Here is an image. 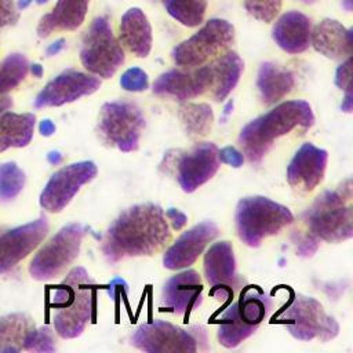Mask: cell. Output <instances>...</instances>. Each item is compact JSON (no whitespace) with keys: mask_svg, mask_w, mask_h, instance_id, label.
I'll list each match as a JSON object with an SVG mask.
<instances>
[{"mask_svg":"<svg viewBox=\"0 0 353 353\" xmlns=\"http://www.w3.org/2000/svg\"><path fill=\"white\" fill-rule=\"evenodd\" d=\"M171 239L164 210L154 203L128 207L108 228L102 252L109 263L125 258L149 256L159 252Z\"/></svg>","mask_w":353,"mask_h":353,"instance_id":"obj_1","label":"cell"},{"mask_svg":"<svg viewBox=\"0 0 353 353\" xmlns=\"http://www.w3.org/2000/svg\"><path fill=\"white\" fill-rule=\"evenodd\" d=\"M313 124L314 114L309 102L303 99L285 101L247 123L239 134V143L247 160L251 164H259L277 138L295 127H302L306 131Z\"/></svg>","mask_w":353,"mask_h":353,"instance_id":"obj_2","label":"cell"},{"mask_svg":"<svg viewBox=\"0 0 353 353\" xmlns=\"http://www.w3.org/2000/svg\"><path fill=\"white\" fill-rule=\"evenodd\" d=\"M50 306L57 334L63 339L80 336L85 325L95 317V280L84 268H73L52 290Z\"/></svg>","mask_w":353,"mask_h":353,"instance_id":"obj_3","label":"cell"},{"mask_svg":"<svg viewBox=\"0 0 353 353\" xmlns=\"http://www.w3.org/2000/svg\"><path fill=\"white\" fill-rule=\"evenodd\" d=\"M352 179L319 194L302 214L307 233L327 243H341L353 236Z\"/></svg>","mask_w":353,"mask_h":353,"instance_id":"obj_4","label":"cell"},{"mask_svg":"<svg viewBox=\"0 0 353 353\" xmlns=\"http://www.w3.org/2000/svg\"><path fill=\"white\" fill-rule=\"evenodd\" d=\"M272 302L259 285H244L218 320L216 336L222 346L233 349L250 338L261 325Z\"/></svg>","mask_w":353,"mask_h":353,"instance_id":"obj_5","label":"cell"},{"mask_svg":"<svg viewBox=\"0 0 353 353\" xmlns=\"http://www.w3.org/2000/svg\"><path fill=\"white\" fill-rule=\"evenodd\" d=\"M234 221L240 240L250 247H259L263 239L291 225L294 215L288 207L265 196H248L239 200Z\"/></svg>","mask_w":353,"mask_h":353,"instance_id":"obj_6","label":"cell"},{"mask_svg":"<svg viewBox=\"0 0 353 353\" xmlns=\"http://www.w3.org/2000/svg\"><path fill=\"white\" fill-rule=\"evenodd\" d=\"M272 323L283 324L299 341L314 338L328 342L339 334L338 321L330 316L323 305L312 296L292 294L288 302L272 317Z\"/></svg>","mask_w":353,"mask_h":353,"instance_id":"obj_7","label":"cell"},{"mask_svg":"<svg viewBox=\"0 0 353 353\" xmlns=\"http://www.w3.org/2000/svg\"><path fill=\"white\" fill-rule=\"evenodd\" d=\"M205 343L207 332L203 325L185 330L164 320L141 324L131 336V345L148 353H194L205 350L201 346Z\"/></svg>","mask_w":353,"mask_h":353,"instance_id":"obj_8","label":"cell"},{"mask_svg":"<svg viewBox=\"0 0 353 353\" xmlns=\"http://www.w3.org/2000/svg\"><path fill=\"white\" fill-rule=\"evenodd\" d=\"M145 124V116L135 102H106L101 108L98 135L108 146H116L125 153L134 152L139 148Z\"/></svg>","mask_w":353,"mask_h":353,"instance_id":"obj_9","label":"cell"},{"mask_svg":"<svg viewBox=\"0 0 353 353\" xmlns=\"http://www.w3.org/2000/svg\"><path fill=\"white\" fill-rule=\"evenodd\" d=\"M124 59V51L113 34L110 21L106 17H97L83 36L81 65L98 77L110 79Z\"/></svg>","mask_w":353,"mask_h":353,"instance_id":"obj_10","label":"cell"},{"mask_svg":"<svg viewBox=\"0 0 353 353\" xmlns=\"http://www.w3.org/2000/svg\"><path fill=\"white\" fill-rule=\"evenodd\" d=\"M83 236L84 228L77 222L62 226L30 261V276L37 281L61 276L77 258Z\"/></svg>","mask_w":353,"mask_h":353,"instance_id":"obj_11","label":"cell"},{"mask_svg":"<svg viewBox=\"0 0 353 353\" xmlns=\"http://www.w3.org/2000/svg\"><path fill=\"white\" fill-rule=\"evenodd\" d=\"M233 40V25L226 19L212 18L189 39L175 46L171 57L176 66L185 69L197 68L229 48Z\"/></svg>","mask_w":353,"mask_h":353,"instance_id":"obj_12","label":"cell"},{"mask_svg":"<svg viewBox=\"0 0 353 353\" xmlns=\"http://www.w3.org/2000/svg\"><path fill=\"white\" fill-rule=\"evenodd\" d=\"M98 168L94 161L84 160L72 163L55 171L47 181L41 194L40 205L48 212H61L76 196L80 188L97 176Z\"/></svg>","mask_w":353,"mask_h":353,"instance_id":"obj_13","label":"cell"},{"mask_svg":"<svg viewBox=\"0 0 353 353\" xmlns=\"http://www.w3.org/2000/svg\"><path fill=\"white\" fill-rule=\"evenodd\" d=\"M218 150L212 142H199L176 157L174 163L176 181L185 193H193L216 174Z\"/></svg>","mask_w":353,"mask_h":353,"instance_id":"obj_14","label":"cell"},{"mask_svg":"<svg viewBox=\"0 0 353 353\" xmlns=\"http://www.w3.org/2000/svg\"><path fill=\"white\" fill-rule=\"evenodd\" d=\"M204 276L212 285L210 295L219 299L232 298L233 291L245 284V280L236 274V258L230 241H216L207 250L204 254Z\"/></svg>","mask_w":353,"mask_h":353,"instance_id":"obj_15","label":"cell"},{"mask_svg":"<svg viewBox=\"0 0 353 353\" xmlns=\"http://www.w3.org/2000/svg\"><path fill=\"white\" fill-rule=\"evenodd\" d=\"M101 87V80L97 76L66 69L52 80H50L44 88L37 94L34 99V108L62 106L77 101L81 97L91 95Z\"/></svg>","mask_w":353,"mask_h":353,"instance_id":"obj_16","label":"cell"},{"mask_svg":"<svg viewBox=\"0 0 353 353\" xmlns=\"http://www.w3.org/2000/svg\"><path fill=\"white\" fill-rule=\"evenodd\" d=\"M50 229L44 215L0 236V274L11 270L44 240Z\"/></svg>","mask_w":353,"mask_h":353,"instance_id":"obj_17","label":"cell"},{"mask_svg":"<svg viewBox=\"0 0 353 353\" xmlns=\"http://www.w3.org/2000/svg\"><path fill=\"white\" fill-rule=\"evenodd\" d=\"M219 233L218 226L212 221H204L183 232L175 243L165 251L163 265L170 270L189 268L203 254L204 248Z\"/></svg>","mask_w":353,"mask_h":353,"instance_id":"obj_18","label":"cell"},{"mask_svg":"<svg viewBox=\"0 0 353 353\" xmlns=\"http://www.w3.org/2000/svg\"><path fill=\"white\" fill-rule=\"evenodd\" d=\"M328 152L310 142L302 143L287 165V182L302 193L312 192L324 178Z\"/></svg>","mask_w":353,"mask_h":353,"instance_id":"obj_19","label":"cell"},{"mask_svg":"<svg viewBox=\"0 0 353 353\" xmlns=\"http://www.w3.org/2000/svg\"><path fill=\"white\" fill-rule=\"evenodd\" d=\"M203 283L200 274L188 269L171 276L161 291V302L165 310L181 314L185 319L201 305Z\"/></svg>","mask_w":353,"mask_h":353,"instance_id":"obj_20","label":"cell"},{"mask_svg":"<svg viewBox=\"0 0 353 353\" xmlns=\"http://www.w3.org/2000/svg\"><path fill=\"white\" fill-rule=\"evenodd\" d=\"M210 88L208 66L190 68L186 70L171 69L161 73L153 83L152 91L156 95L174 97L181 102L203 95Z\"/></svg>","mask_w":353,"mask_h":353,"instance_id":"obj_21","label":"cell"},{"mask_svg":"<svg viewBox=\"0 0 353 353\" xmlns=\"http://www.w3.org/2000/svg\"><path fill=\"white\" fill-rule=\"evenodd\" d=\"M312 22L301 11H287L276 21L272 37L288 54H301L310 46Z\"/></svg>","mask_w":353,"mask_h":353,"instance_id":"obj_22","label":"cell"},{"mask_svg":"<svg viewBox=\"0 0 353 353\" xmlns=\"http://www.w3.org/2000/svg\"><path fill=\"white\" fill-rule=\"evenodd\" d=\"M310 44L330 59H346L352 55L353 33L336 19H323L312 30Z\"/></svg>","mask_w":353,"mask_h":353,"instance_id":"obj_23","label":"cell"},{"mask_svg":"<svg viewBox=\"0 0 353 353\" xmlns=\"http://www.w3.org/2000/svg\"><path fill=\"white\" fill-rule=\"evenodd\" d=\"M91 0H57L54 8L37 23V34L48 37L55 30H74L85 19Z\"/></svg>","mask_w":353,"mask_h":353,"instance_id":"obj_24","label":"cell"},{"mask_svg":"<svg viewBox=\"0 0 353 353\" xmlns=\"http://www.w3.org/2000/svg\"><path fill=\"white\" fill-rule=\"evenodd\" d=\"M119 34L121 43L130 52L139 58H146L152 50V26L145 12L132 7L128 8L120 19Z\"/></svg>","mask_w":353,"mask_h":353,"instance_id":"obj_25","label":"cell"},{"mask_svg":"<svg viewBox=\"0 0 353 353\" xmlns=\"http://www.w3.org/2000/svg\"><path fill=\"white\" fill-rule=\"evenodd\" d=\"M210 73V88L215 102H222L237 85L244 69V62L234 51H228L215 61L207 63Z\"/></svg>","mask_w":353,"mask_h":353,"instance_id":"obj_26","label":"cell"},{"mask_svg":"<svg viewBox=\"0 0 353 353\" xmlns=\"http://www.w3.org/2000/svg\"><path fill=\"white\" fill-rule=\"evenodd\" d=\"M295 85L292 72L273 62H263L259 66L256 87L263 105H273L285 98Z\"/></svg>","mask_w":353,"mask_h":353,"instance_id":"obj_27","label":"cell"},{"mask_svg":"<svg viewBox=\"0 0 353 353\" xmlns=\"http://www.w3.org/2000/svg\"><path fill=\"white\" fill-rule=\"evenodd\" d=\"M36 324L28 313L0 314V353H18L23 350Z\"/></svg>","mask_w":353,"mask_h":353,"instance_id":"obj_28","label":"cell"},{"mask_svg":"<svg viewBox=\"0 0 353 353\" xmlns=\"http://www.w3.org/2000/svg\"><path fill=\"white\" fill-rule=\"evenodd\" d=\"M33 113L3 112L0 116V153L10 148H25L33 138Z\"/></svg>","mask_w":353,"mask_h":353,"instance_id":"obj_29","label":"cell"},{"mask_svg":"<svg viewBox=\"0 0 353 353\" xmlns=\"http://www.w3.org/2000/svg\"><path fill=\"white\" fill-rule=\"evenodd\" d=\"M178 117L190 137H205L212 127L214 113L208 103H182L178 109Z\"/></svg>","mask_w":353,"mask_h":353,"instance_id":"obj_30","label":"cell"},{"mask_svg":"<svg viewBox=\"0 0 353 353\" xmlns=\"http://www.w3.org/2000/svg\"><path fill=\"white\" fill-rule=\"evenodd\" d=\"M167 12L188 28L199 26L204 21L207 0H163Z\"/></svg>","mask_w":353,"mask_h":353,"instance_id":"obj_31","label":"cell"},{"mask_svg":"<svg viewBox=\"0 0 353 353\" xmlns=\"http://www.w3.org/2000/svg\"><path fill=\"white\" fill-rule=\"evenodd\" d=\"M29 72V62L25 55L12 52L0 65V94L14 90Z\"/></svg>","mask_w":353,"mask_h":353,"instance_id":"obj_32","label":"cell"},{"mask_svg":"<svg viewBox=\"0 0 353 353\" xmlns=\"http://www.w3.org/2000/svg\"><path fill=\"white\" fill-rule=\"evenodd\" d=\"M25 172L14 161L0 164V201L14 200L23 189Z\"/></svg>","mask_w":353,"mask_h":353,"instance_id":"obj_33","label":"cell"},{"mask_svg":"<svg viewBox=\"0 0 353 353\" xmlns=\"http://www.w3.org/2000/svg\"><path fill=\"white\" fill-rule=\"evenodd\" d=\"M243 3L250 15L265 23L272 22L283 6V0H243Z\"/></svg>","mask_w":353,"mask_h":353,"instance_id":"obj_34","label":"cell"},{"mask_svg":"<svg viewBox=\"0 0 353 353\" xmlns=\"http://www.w3.org/2000/svg\"><path fill=\"white\" fill-rule=\"evenodd\" d=\"M23 350L32 352H54L55 350V338L54 332L48 325L34 328L26 341Z\"/></svg>","mask_w":353,"mask_h":353,"instance_id":"obj_35","label":"cell"},{"mask_svg":"<svg viewBox=\"0 0 353 353\" xmlns=\"http://www.w3.org/2000/svg\"><path fill=\"white\" fill-rule=\"evenodd\" d=\"M120 85L125 91L141 92L149 88V77L143 69L138 66H132L121 74Z\"/></svg>","mask_w":353,"mask_h":353,"instance_id":"obj_36","label":"cell"},{"mask_svg":"<svg viewBox=\"0 0 353 353\" xmlns=\"http://www.w3.org/2000/svg\"><path fill=\"white\" fill-rule=\"evenodd\" d=\"M292 240L296 244L298 255L305 256V258L312 256L319 248V239L310 233L302 234V233H296V230H295V233L292 234Z\"/></svg>","mask_w":353,"mask_h":353,"instance_id":"obj_37","label":"cell"},{"mask_svg":"<svg viewBox=\"0 0 353 353\" xmlns=\"http://www.w3.org/2000/svg\"><path fill=\"white\" fill-rule=\"evenodd\" d=\"M19 19V11L14 0H0V28L12 26Z\"/></svg>","mask_w":353,"mask_h":353,"instance_id":"obj_38","label":"cell"},{"mask_svg":"<svg viewBox=\"0 0 353 353\" xmlns=\"http://www.w3.org/2000/svg\"><path fill=\"white\" fill-rule=\"evenodd\" d=\"M218 159H219V163L232 165L234 168L241 167L244 163L243 152L237 150L234 146H225L221 150H218Z\"/></svg>","mask_w":353,"mask_h":353,"instance_id":"obj_39","label":"cell"},{"mask_svg":"<svg viewBox=\"0 0 353 353\" xmlns=\"http://www.w3.org/2000/svg\"><path fill=\"white\" fill-rule=\"evenodd\" d=\"M350 74H352V59L349 57L338 66L335 73V84L341 90H345L346 92L350 91Z\"/></svg>","mask_w":353,"mask_h":353,"instance_id":"obj_40","label":"cell"},{"mask_svg":"<svg viewBox=\"0 0 353 353\" xmlns=\"http://www.w3.org/2000/svg\"><path fill=\"white\" fill-rule=\"evenodd\" d=\"M164 214L170 219L171 226L175 230L182 229L186 225V222H188V216L183 212H181L179 210H176V208H168Z\"/></svg>","mask_w":353,"mask_h":353,"instance_id":"obj_41","label":"cell"},{"mask_svg":"<svg viewBox=\"0 0 353 353\" xmlns=\"http://www.w3.org/2000/svg\"><path fill=\"white\" fill-rule=\"evenodd\" d=\"M66 46V40L65 39H58L55 41H52L50 46H47L46 48V55L47 57H54L57 54H59Z\"/></svg>","mask_w":353,"mask_h":353,"instance_id":"obj_42","label":"cell"},{"mask_svg":"<svg viewBox=\"0 0 353 353\" xmlns=\"http://www.w3.org/2000/svg\"><path fill=\"white\" fill-rule=\"evenodd\" d=\"M57 127L55 124L52 123V120L50 119H44L40 121L39 124V132L43 135V137H51L54 132H55Z\"/></svg>","mask_w":353,"mask_h":353,"instance_id":"obj_43","label":"cell"},{"mask_svg":"<svg viewBox=\"0 0 353 353\" xmlns=\"http://www.w3.org/2000/svg\"><path fill=\"white\" fill-rule=\"evenodd\" d=\"M62 159H63V156H62V153L58 152V150H51V152L47 153V161H48L50 164H52V165L59 164V163L62 161Z\"/></svg>","mask_w":353,"mask_h":353,"instance_id":"obj_44","label":"cell"},{"mask_svg":"<svg viewBox=\"0 0 353 353\" xmlns=\"http://www.w3.org/2000/svg\"><path fill=\"white\" fill-rule=\"evenodd\" d=\"M12 106V99L11 97L6 95V97H0V114L3 112H6L7 109H10Z\"/></svg>","mask_w":353,"mask_h":353,"instance_id":"obj_45","label":"cell"},{"mask_svg":"<svg viewBox=\"0 0 353 353\" xmlns=\"http://www.w3.org/2000/svg\"><path fill=\"white\" fill-rule=\"evenodd\" d=\"M29 72H30L34 77L40 79V77L43 76V73H44V69H43V66H41L40 63H32V65H29Z\"/></svg>","mask_w":353,"mask_h":353,"instance_id":"obj_46","label":"cell"},{"mask_svg":"<svg viewBox=\"0 0 353 353\" xmlns=\"http://www.w3.org/2000/svg\"><path fill=\"white\" fill-rule=\"evenodd\" d=\"M345 112H352V95H350V91L346 92V98H345V102L342 103L341 106Z\"/></svg>","mask_w":353,"mask_h":353,"instance_id":"obj_47","label":"cell"},{"mask_svg":"<svg viewBox=\"0 0 353 353\" xmlns=\"http://www.w3.org/2000/svg\"><path fill=\"white\" fill-rule=\"evenodd\" d=\"M32 1H33V0H18L17 8H18V10H25L26 7H29V6L32 4Z\"/></svg>","mask_w":353,"mask_h":353,"instance_id":"obj_48","label":"cell"},{"mask_svg":"<svg viewBox=\"0 0 353 353\" xmlns=\"http://www.w3.org/2000/svg\"><path fill=\"white\" fill-rule=\"evenodd\" d=\"M342 8L346 11H352L353 10V0H341Z\"/></svg>","mask_w":353,"mask_h":353,"instance_id":"obj_49","label":"cell"},{"mask_svg":"<svg viewBox=\"0 0 353 353\" xmlns=\"http://www.w3.org/2000/svg\"><path fill=\"white\" fill-rule=\"evenodd\" d=\"M232 109H233V101H229V102L226 103V106H225L223 116H225V117H226V116H229V114H230V112H232Z\"/></svg>","mask_w":353,"mask_h":353,"instance_id":"obj_50","label":"cell"},{"mask_svg":"<svg viewBox=\"0 0 353 353\" xmlns=\"http://www.w3.org/2000/svg\"><path fill=\"white\" fill-rule=\"evenodd\" d=\"M302 3H305V4H312V3H314V1H317V0H301Z\"/></svg>","mask_w":353,"mask_h":353,"instance_id":"obj_51","label":"cell"},{"mask_svg":"<svg viewBox=\"0 0 353 353\" xmlns=\"http://www.w3.org/2000/svg\"><path fill=\"white\" fill-rule=\"evenodd\" d=\"M47 1H50V0H36V3H37V4H46Z\"/></svg>","mask_w":353,"mask_h":353,"instance_id":"obj_52","label":"cell"}]
</instances>
